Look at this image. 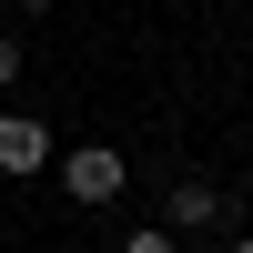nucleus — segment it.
<instances>
[{"label":"nucleus","instance_id":"1","mask_svg":"<svg viewBox=\"0 0 253 253\" xmlns=\"http://www.w3.org/2000/svg\"><path fill=\"white\" fill-rule=\"evenodd\" d=\"M61 193H71V203H112V193H122V152H101V142H81V152L61 162Z\"/></svg>","mask_w":253,"mask_h":253},{"label":"nucleus","instance_id":"2","mask_svg":"<svg viewBox=\"0 0 253 253\" xmlns=\"http://www.w3.org/2000/svg\"><path fill=\"white\" fill-rule=\"evenodd\" d=\"M162 213H172V223H162V233H213V223H233V203H223L213 182H182V193L162 203Z\"/></svg>","mask_w":253,"mask_h":253},{"label":"nucleus","instance_id":"3","mask_svg":"<svg viewBox=\"0 0 253 253\" xmlns=\"http://www.w3.org/2000/svg\"><path fill=\"white\" fill-rule=\"evenodd\" d=\"M41 162H51V132L31 112H0V172H41Z\"/></svg>","mask_w":253,"mask_h":253},{"label":"nucleus","instance_id":"4","mask_svg":"<svg viewBox=\"0 0 253 253\" xmlns=\"http://www.w3.org/2000/svg\"><path fill=\"white\" fill-rule=\"evenodd\" d=\"M122 253H182V243L162 233V223H132V233H122Z\"/></svg>","mask_w":253,"mask_h":253},{"label":"nucleus","instance_id":"5","mask_svg":"<svg viewBox=\"0 0 253 253\" xmlns=\"http://www.w3.org/2000/svg\"><path fill=\"white\" fill-rule=\"evenodd\" d=\"M10 81H20V41H0V91H10Z\"/></svg>","mask_w":253,"mask_h":253},{"label":"nucleus","instance_id":"6","mask_svg":"<svg viewBox=\"0 0 253 253\" xmlns=\"http://www.w3.org/2000/svg\"><path fill=\"white\" fill-rule=\"evenodd\" d=\"M233 253H253V233H243V243H233Z\"/></svg>","mask_w":253,"mask_h":253},{"label":"nucleus","instance_id":"7","mask_svg":"<svg viewBox=\"0 0 253 253\" xmlns=\"http://www.w3.org/2000/svg\"><path fill=\"white\" fill-rule=\"evenodd\" d=\"M31 10H51V0H31Z\"/></svg>","mask_w":253,"mask_h":253}]
</instances>
